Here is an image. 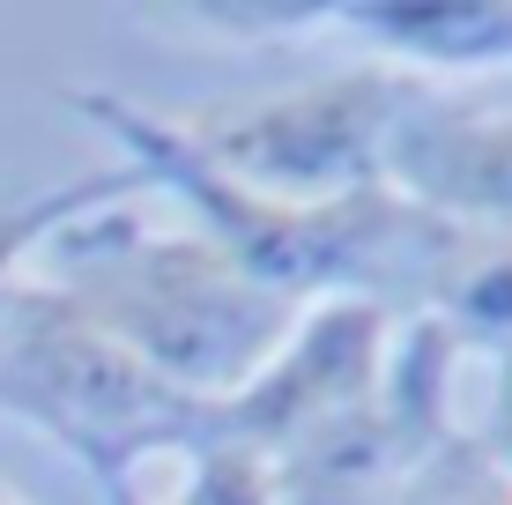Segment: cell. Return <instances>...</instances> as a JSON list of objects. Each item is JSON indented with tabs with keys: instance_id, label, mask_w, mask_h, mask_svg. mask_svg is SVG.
Segmentation results:
<instances>
[{
	"instance_id": "6da1fadb",
	"label": "cell",
	"mask_w": 512,
	"mask_h": 505,
	"mask_svg": "<svg viewBox=\"0 0 512 505\" xmlns=\"http://www.w3.org/2000/svg\"><path fill=\"white\" fill-rule=\"evenodd\" d=\"M45 275L75 312H90L127 357L171 379L193 402H223L297 335L305 305L245 275L193 223L156 231L127 208L67 223L45 238Z\"/></svg>"
},
{
	"instance_id": "7a4b0ae2",
	"label": "cell",
	"mask_w": 512,
	"mask_h": 505,
	"mask_svg": "<svg viewBox=\"0 0 512 505\" xmlns=\"http://www.w3.org/2000/svg\"><path fill=\"white\" fill-rule=\"evenodd\" d=\"M0 416L67 446L97 491L141 483V461L208 439V402L156 379L38 275L0 290Z\"/></svg>"
},
{
	"instance_id": "3957f363",
	"label": "cell",
	"mask_w": 512,
	"mask_h": 505,
	"mask_svg": "<svg viewBox=\"0 0 512 505\" xmlns=\"http://www.w3.org/2000/svg\"><path fill=\"white\" fill-rule=\"evenodd\" d=\"M416 112V82L386 67H334L253 104L179 112V142L208 171L275 208H334L386 186V142Z\"/></svg>"
},
{
	"instance_id": "277c9868",
	"label": "cell",
	"mask_w": 512,
	"mask_h": 505,
	"mask_svg": "<svg viewBox=\"0 0 512 505\" xmlns=\"http://www.w3.org/2000/svg\"><path fill=\"white\" fill-rule=\"evenodd\" d=\"M386 372V305L372 298H327L297 320V335L245 379L238 394L208 402V439L245 446L275 461L320 424L364 409Z\"/></svg>"
},
{
	"instance_id": "5b68a950",
	"label": "cell",
	"mask_w": 512,
	"mask_h": 505,
	"mask_svg": "<svg viewBox=\"0 0 512 505\" xmlns=\"http://www.w3.org/2000/svg\"><path fill=\"white\" fill-rule=\"evenodd\" d=\"M386 186L468 231H512V119L409 112L386 142Z\"/></svg>"
},
{
	"instance_id": "8992f818",
	"label": "cell",
	"mask_w": 512,
	"mask_h": 505,
	"mask_svg": "<svg viewBox=\"0 0 512 505\" xmlns=\"http://www.w3.org/2000/svg\"><path fill=\"white\" fill-rule=\"evenodd\" d=\"M327 30L364 45V67L416 75H505L512 0H334Z\"/></svg>"
},
{
	"instance_id": "52a82bcc",
	"label": "cell",
	"mask_w": 512,
	"mask_h": 505,
	"mask_svg": "<svg viewBox=\"0 0 512 505\" xmlns=\"http://www.w3.org/2000/svg\"><path fill=\"white\" fill-rule=\"evenodd\" d=\"M149 186H141L134 164H104L97 179H75V186H45V194H23V201H0V290L23 283V268L45 253L52 231H67V223L97 216V208H127L141 201Z\"/></svg>"
},
{
	"instance_id": "ba28073f",
	"label": "cell",
	"mask_w": 512,
	"mask_h": 505,
	"mask_svg": "<svg viewBox=\"0 0 512 505\" xmlns=\"http://www.w3.org/2000/svg\"><path fill=\"white\" fill-rule=\"evenodd\" d=\"M386 505H512V476L483 454L475 431H453L423 454Z\"/></svg>"
},
{
	"instance_id": "9c48e42d",
	"label": "cell",
	"mask_w": 512,
	"mask_h": 505,
	"mask_svg": "<svg viewBox=\"0 0 512 505\" xmlns=\"http://www.w3.org/2000/svg\"><path fill=\"white\" fill-rule=\"evenodd\" d=\"M186 476L171 498H149L141 491V505H275V468L260 454H245V446H223V439H201L186 446Z\"/></svg>"
},
{
	"instance_id": "30bf717a",
	"label": "cell",
	"mask_w": 512,
	"mask_h": 505,
	"mask_svg": "<svg viewBox=\"0 0 512 505\" xmlns=\"http://www.w3.org/2000/svg\"><path fill=\"white\" fill-rule=\"evenodd\" d=\"M327 8L334 0H193V8H171V23H193V30H216L223 45H290V38H312L327 30Z\"/></svg>"
},
{
	"instance_id": "8fae6325",
	"label": "cell",
	"mask_w": 512,
	"mask_h": 505,
	"mask_svg": "<svg viewBox=\"0 0 512 505\" xmlns=\"http://www.w3.org/2000/svg\"><path fill=\"white\" fill-rule=\"evenodd\" d=\"M483 439V454L512 476V357H498V394H490V424L475 431Z\"/></svg>"
},
{
	"instance_id": "7c38bea8",
	"label": "cell",
	"mask_w": 512,
	"mask_h": 505,
	"mask_svg": "<svg viewBox=\"0 0 512 505\" xmlns=\"http://www.w3.org/2000/svg\"><path fill=\"white\" fill-rule=\"evenodd\" d=\"M104 505H141V483H119V491H104Z\"/></svg>"
},
{
	"instance_id": "4fadbf2b",
	"label": "cell",
	"mask_w": 512,
	"mask_h": 505,
	"mask_svg": "<svg viewBox=\"0 0 512 505\" xmlns=\"http://www.w3.org/2000/svg\"><path fill=\"white\" fill-rule=\"evenodd\" d=\"M0 505H15V498H8V491H0Z\"/></svg>"
}]
</instances>
